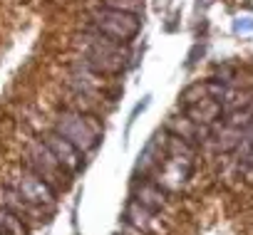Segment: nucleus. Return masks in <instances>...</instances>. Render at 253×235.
I'll return each mask as SVG.
<instances>
[{
    "label": "nucleus",
    "mask_w": 253,
    "mask_h": 235,
    "mask_svg": "<svg viewBox=\"0 0 253 235\" xmlns=\"http://www.w3.org/2000/svg\"><path fill=\"white\" fill-rule=\"evenodd\" d=\"M191 173H194V146L169 132L167 154H164L162 166L154 173V181L167 191H176L189 181Z\"/></svg>",
    "instance_id": "obj_1"
},
{
    "label": "nucleus",
    "mask_w": 253,
    "mask_h": 235,
    "mask_svg": "<svg viewBox=\"0 0 253 235\" xmlns=\"http://www.w3.org/2000/svg\"><path fill=\"white\" fill-rule=\"evenodd\" d=\"M55 132L60 136H65L67 141H72L82 154L97 149L99 139H102V124L94 116L80 114V111H62L55 119Z\"/></svg>",
    "instance_id": "obj_2"
},
{
    "label": "nucleus",
    "mask_w": 253,
    "mask_h": 235,
    "mask_svg": "<svg viewBox=\"0 0 253 235\" xmlns=\"http://www.w3.org/2000/svg\"><path fill=\"white\" fill-rule=\"evenodd\" d=\"M94 28L99 35L114 40V42H129L137 37V33L142 30V20L134 13H124V10H114V8H104L94 13Z\"/></svg>",
    "instance_id": "obj_3"
},
{
    "label": "nucleus",
    "mask_w": 253,
    "mask_h": 235,
    "mask_svg": "<svg viewBox=\"0 0 253 235\" xmlns=\"http://www.w3.org/2000/svg\"><path fill=\"white\" fill-rule=\"evenodd\" d=\"M25 166L33 171V173H38V176H42L47 183H52L55 178H65L70 171L55 159V154L47 149V144L45 141H30L28 144V151H25ZM62 186L67 188V181H62Z\"/></svg>",
    "instance_id": "obj_4"
},
{
    "label": "nucleus",
    "mask_w": 253,
    "mask_h": 235,
    "mask_svg": "<svg viewBox=\"0 0 253 235\" xmlns=\"http://www.w3.org/2000/svg\"><path fill=\"white\" fill-rule=\"evenodd\" d=\"M15 191H18V196L25 203H30L35 208H52L55 205V196H57L55 188H52V183H47L42 176H38L33 171H25L18 178Z\"/></svg>",
    "instance_id": "obj_5"
},
{
    "label": "nucleus",
    "mask_w": 253,
    "mask_h": 235,
    "mask_svg": "<svg viewBox=\"0 0 253 235\" xmlns=\"http://www.w3.org/2000/svg\"><path fill=\"white\" fill-rule=\"evenodd\" d=\"M167 141H169V132H167V129H164V132H157V134L147 141V146H144L142 154H139L134 176L142 173V178H147V176H154V173H157V168L162 166L164 154H167ZM142 178H137V181H142Z\"/></svg>",
    "instance_id": "obj_6"
},
{
    "label": "nucleus",
    "mask_w": 253,
    "mask_h": 235,
    "mask_svg": "<svg viewBox=\"0 0 253 235\" xmlns=\"http://www.w3.org/2000/svg\"><path fill=\"white\" fill-rule=\"evenodd\" d=\"M45 144H47V149L55 154V159L70 171V173H77V171H82V166H84V159H82V151L72 144V141H67L65 136H60L57 132H52L47 139H45Z\"/></svg>",
    "instance_id": "obj_7"
},
{
    "label": "nucleus",
    "mask_w": 253,
    "mask_h": 235,
    "mask_svg": "<svg viewBox=\"0 0 253 235\" xmlns=\"http://www.w3.org/2000/svg\"><path fill=\"white\" fill-rule=\"evenodd\" d=\"M124 223L149 235L152 228H154V223H157V213L149 210V208H144L139 201L132 198L129 203H126V210H124Z\"/></svg>",
    "instance_id": "obj_8"
},
{
    "label": "nucleus",
    "mask_w": 253,
    "mask_h": 235,
    "mask_svg": "<svg viewBox=\"0 0 253 235\" xmlns=\"http://www.w3.org/2000/svg\"><path fill=\"white\" fill-rule=\"evenodd\" d=\"M134 201H139L144 208H149V210H154V213H159L162 208H164V191H162V186L157 183V181H137V186H134V196H132Z\"/></svg>",
    "instance_id": "obj_9"
},
{
    "label": "nucleus",
    "mask_w": 253,
    "mask_h": 235,
    "mask_svg": "<svg viewBox=\"0 0 253 235\" xmlns=\"http://www.w3.org/2000/svg\"><path fill=\"white\" fill-rule=\"evenodd\" d=\"M0 235H28L20 213H15L10 208L0 210Z\"/></svg>",
    "instance_id": "obj_10"
},
{
    "label": "nucleus",
    "mask_w": 253,
    "mask_h": 235,
    "mask_svg": "<svg viewBox=\"0 0 253 235\" xmlns=\"http://www.w3.org/2000/svg\"><path fill=\"white\" fill-rule=\"evenodd\" d=\"M233 30H236V33H251V30H253V20H251V18H238V20L233 23Z\"/></svg>",
    "instance_id": "obj_11"
}]
</instances>
